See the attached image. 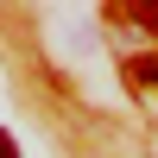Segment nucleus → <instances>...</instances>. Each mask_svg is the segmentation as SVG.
I'll return each mask as SVG.
<instances>
[{
    "instance_id": "obj_3",
    "label": "nucleus",
    "mask_w": 158,
    "mask_h": 158,
    "mask_svg": "<svg viewBox=\"0 0 158 158\" xmlns=\"http://www.w3.org/2000/svg\"><path fill=\"white\" fill-rule=\"evenodd\" d=\"M152 76H158V70H152Z\"/></svg>"
},
{
    "instance_id": "obj_2",
    "label": "nucleus",
    "mask_w": 158,
    "mask_h": 158,
    "mask_svg": "<svg viewBox=\"0 0 158 158\" xmlns=\"http://www.w3.org/2000/svg\"><path fill=\"white\" fill-rule=\"evenodd\" d=\"M0 158H19V146H13V139H6V133H0Z\"/></svg>"
},
{
    "instance_id": "obj_1",
    "label": "nucleus",
    "mask_w": 158,
    "mask_h": 158,
    "mask_svg": "<svg viewBox=\"0 0 158 158\" xmlns=\"http://www.w3.org/2000/svg\"><path fill=\"white\" fill-rule=\"evenodd\" d=\"M127 6H133V13H139V19H146V25H152V32H158V0H127Z\"/></svg>"
}]
</instances>
